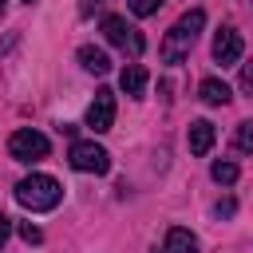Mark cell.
Wrapping results in <instances>:
<instances>
[{
	"mask_svg": "<svg viewBox=\"0 0 253 253\" xmlns=\"http://www.w3.org/2000/svg\"><path fill=\"white\" fill-rule=\"evenodd\" d=\"M202 28H206V12H202V8L182 12V16L174 20V28L166 32V40H162V59H166V63H182V59L190 55V47H194V40H198Z\"/></svg>",
	"mask_w": 253,
	"mask_h": 253,
	"instance_id": "obj_1",
	"label": "cell"
},
{
	"mask_svg": "<svg viewBox=\"0 0 253 253\" xmlns=\"http://www.w3.org/2000/svg\"><path fill=\"white\" fill-rule=\"evenodd\" d=\"M59 198H63V190H59V182H55L51 174H28V178L16 182V202H20L24 210H32V213L55 210Z\"/></svg>",
	"mask_w": 253,
	"mask_h": 253,
	"instance_id": "obj_2",
	"label": "cell"
},
{
	"mask_svg": "<svg viewBox=\"0 0 253 253\" xmlns=\"http://www.w3.org/2000/svg\"><path fill=\"white\" fill-rule=\"evenodd\" d=\"M67 162H71V170H79V174H107L111 170V154L91 138H79V142H71V150H67Z\"/></svg>",
	"mask_w": 253,
	"mask_h": 253,
	"instance_id": "obj_3",
	"label": "cell"
},
{
	"mask_svg": "<svg viewBox=\"0 0 253 253\" xmlns=\"http://www.w3.org/2000/svg\"><path fill=\"white\" fill-rule=\"evenodd\" d=\"M103 36H107V43L123 47L130 59H138V55H142V47H146V40L138 36V28H134V24H126V16H107V20H103Z\"/></svg>",
	"mask_w": 253,
	"mask_h": 253,
	"instance_id": "obj_4",
	"label": "cell"
},
{
	"mask_svg": "<svg viewBox=\"0 0 253 253\" xmlns=\"http://www.w3.org/2000/svg\"><path fill=\"white\" fill-rule=\"evenodd\" d=\"M47 150H51L47 134H40V130H32V126H24V130H16V134L8 138V154H12L16 162H40V158H47Z\"/></svg>",
	"mask_w": 253,
	"mask_h": 253,
	"instance_id": "obj_5",
	"label": "cell"
},
{
	"mask_svg": "<svg viewBox=\"0 0 253 253\" xmlns=\"http://www.w3.org/2000/svg\"><path fill=\"white\" fill-rule=\"evenodd\" d=\"M87 126H91L95 134H103V130L115 126V91H107V87L95 91V99H91V107H87Z\"/></svg>",
	"mask_w": 253,
	"mask_h": 253,
	"instance_id": "obj_6",
	"label": "cell"
},
{
	"mask_svg": "<svg viewBox=\"0 0 253 253\" xmlns=\"http://www.w3.org/2000/svg\"><path fill=\"white\" fill-rule=\"evenodd\" d=\"M241 51H245V43H241V32H237V28H221V32L213 36V63L233 67V63L241 59Z\"/></svg>",
	"mask_w": 253,
	"mask_h": 253,
	"instance_id": "obj_7",
	"label": "cell"
},
{
	"mask_svg": "<svg viewBox=\"0 0 253 253\" xmlns=\"http://www.w3.org/2000/svg\"><path fill=\"white\" fill-rule=\"evenodd\" d=\"M213 138H217V130H213V123H206V119H198V123H190V130H186V142H190V154H210V146H213Z\"/></svg>",
	"mask_w": 253,
	"mask_h": 253,
	"instance_id": "obj_8",
	"label": "cell"
},
{
	"mask_svg": "<svg viewBox=\"0 0 253 253\" xmlns=\"http://www.w3.org/2000/svg\"><path fill=\"white\" fill-rule=\"evenodd\" d=\"M79 63H83V71H91V75H107V71H111V55H107L103 47H91V43L79 47Z\"/></svg>",
	"mask_w": 253,
	"mask_h": 253,
	"instance_id": "obj_9",
	"label": "cell"
},
{
	"mask_svg": "<svg viewBox=\"0 0 253 253\" xmlns=\"http://www.w3.org/2000/svg\"><path fill=\"white\" fill-rule=\"evenodd\" d=\"M119 87H123L130 99H138V95L146 91V67H142V63H126L123 75H119Z\"/></svg>",
	"mask_w": 253,
	"mask_h": 253,
	"instance_id": "obj_10",
	"label": "cell"
},
{
	"mask_svg": "<svg viewBox=\"0 0 253 253\" xmlns=\"http://www.w3.org/2000/svg\"><path fill=\"white\" fill-rule=\"evenodd\" d=\"M198 95H202V103H206V107H225V103L233 99V95H229V87H225L221 79H213V75L198 83Z\"/></svg>",
	"mask_w": 253,
	"mask_h": 253,
	"instance_id": "obj_11",
	"label": "cell"
},
{
	"mask_svg": "<svg viewBox=\"0 0 253 253\" xmlns=\"http://www.w3.org/2000/svg\"><path fill=\"white\" fill-rule=\"evenodd\" d=\"M162 253H198V237H194L190 229L174 225V229L166 233V241H162Z\"/></svg>",
	"mask_w": 253,
	"mask_h": 253,
	"instance_id": "obj_12",
	"label": "cell"
},
{
	"mask_svg": "<svg viewBox=\"0 0 253 253\" xmlns=\"http://www.w3.org/2000/svg\"><path fill=\"white\" fill-rule=\"evenodd\" d=\"M210 178H213L217 186H233V182H237V162H229V158H217V162L210 166Z\"/></svg>",
	"mask_w": 253,
	"mask_h": 253,
	"instance_id": "obj_13",
	"label": "cell"
},
{
	"mask_svg": "<svg viewBox=\"0 0 253 253\" xmlns=\"http://www.w3.org/2000/svg\"><path fill=\"white\" fill-rule=\"evenodd\" d=\"M233 146L237 150H253V123H237V130H233Z\"/></svg>",
	"mask_w": 253,
	"mask_h": 253,
	"instance_id": "obj_14",
	"label": "cell"
},
{
	"mask_svg": "<svg viewBox=\"0 0 253 253\" xmlns=\"http://www.w3.org/2000/svg\"><path fill=\"white\" fill-rule=\"evenodd\" d=\"M162 8V0H130V12L134 16H154Z\"/></svg>",
	"mask_w": 253,
	"mask_h": 253,
	"instance_id": "obj_15",
	"label": "cell"
},
{
	"mask_svg": "<svg viewBox=\"0 0 253 253\" xmlns=\"http://www.w3.org/2000/svg\"><path fill=\"white\" fill-rule=\"evenodd\" d=\"M20 237H24L28 245H40V241H43V233H40V229H36L32 221H24V225H20Z\"/></svg>",
	"mask_w": 253,
	"mask_h": 253,
	"instance_id": "obj_16",
	"label": "cell"
},
{
	"mask_svg": "<svg viewBox=\"0 0 253 253\" xmlns=\"http://www.w3.org/2000/svg\"><path fill=\"white\" fill-rule=\"evenodd\" d=\"M103 4H107V0H79V16H95Z\"/></svg>",
	"mask_w": 253,
	"mask_h": 253,
	"instance_id": "obj_17",
	"label": "cell"
},
{
	"mask_svg": "<svg viewBox=\"0 0 253 253\" xmlns=\"http://www.w3.org/2000/svg\"><path fill=\"white\" fill-rule=\"evenodd\" d=\"M213 213H217V217H229V213H233V202H229V198H225V202H217V206H213Z\"/></svg>",
	"mask_w": 253,
	"mask_h": 253,
	"instance_id": "obj_18",
	"label": "cell"
},
{
	"mask_svg": "<svg viewBox=\"0 0 253 253\" xmlns=\"http://www.w3.org/2000/svg\"><path fill=\"white\" fill-rule=\"evenodd\" d=\"M8 233H12V221H8V217H4V213H0V245H4V241H8Z\"/></svg>",
	"mask_w": 253,
	"mask_h": 253,
	"instance_id": "obj_19",
	"label": "cell"
},
{
	"mask_svg": "<svg viewBox=\"0 0 253 253\" xmlns=\"http://www.w3.org/2000/svg\"><path fill=\"white\" fill-rule=\"evenodd\" d=\"M241 87H245V91H253V67H245V71H241Z\"/></svg>",
	"mask_w": 253,
	"mask_h": 253,
	"instance_id": "obj_20",
	"label": "cell"
},
{
	"mask_svg": "<svg viewBox=\"0 0 253 253\" xmlns=\"http://www.w3.org/2000/svg\"><path fill=\"white\" fill-rule=\"evenodd\" d=\"M4 8H8V0H0V16H4Z\"/></svg>",
	"mask_w": 253,
	"mask_h": 253,
	"instance_id": "obj_21",
	"label": "cell"
},
{
	"mask_svg": "<svg viewBox=\"0 0 253 253\" xmlns=\"http://www.w3.org/2000/svg\"><path fill=\"white\" fill-rule=\"evenodd\" d=\"M28 4H32V0H28Z\"/></svg>",
	"mask_w": 253,
	"mask_h": 253,
	"instance_id": "obj_22",
	"label": "cell"
}]
</instances>
